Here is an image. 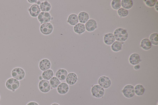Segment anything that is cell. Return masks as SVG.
<instances>
[{
	"instance_id": "cell-1",
	"label": "cell",
	"mask_w": 158,
	"mask_h": 105,
	"mask_svg": "<svg viewBox=\"0 0 158 105\" xmlns=\"http://www.w3.org/2000/svg\"><path fill=\"white\" fill-rule=\"evenodd\" d=\"M20 85V83L19 81L13 77L8 79L5 83L6 88L13 92H14L18 89Z\"/></svg>"
},
{
	"instance_id": "cell-2",
	"label": "cell",
	"mask_w": 158,
	"mask_h": 105,
	"mask_svg": "<svg viewBox=\"0 0 158 105\" xmlns=\"http://www.w3.org/2000/svg\"><path fill=\"white\" fill-rule=\"evenodd\" d=\"M115 39L118 42H124L128 38V35L127 31L122 28L116 29L114 32Z\"/></svg>"
},
{
	"instance_id": "cell-3",
	"label": "cell",
	"mask_w": 158,
	"mask_h": 105,
	"mask_svg": "<svg viewBox=\"0 0 158 105\" xmlns=\"http://www.w3.org/2000/svg\"><path fill=\"white\" fill-rule=\"evenodd\" d=\"M11 76L17 80L20 81L24 79L25 76V72L22 68L17 67L13 69L11 73Z\"/></svg>"
},
{
	"instance_id": "cell-4",
	"label": "cell",
	"mask_w": 158,
	"mask_h": 105,
	"mask_svg": "<svg viewBox=\"0 0 158 105\" xmlns=\"http://www.w3.org/2000/svg\"><path fill=\"white\" fill-rule=\"evenodd\" d=\"M54 29L53 25L51 23L49 22L41 24L40 27V31L42 34L48 36L53 32Z\"/></svg>"
},
{
	"instance_id": "cell-5",
	"label": "cell",
	"mask_w": 158,
	"mask_h": 105,
	"mask_svg": "<svg viewBox=\"0 0 158 105\" xmlns=\"http://www.w3.org/2000/svg\"><path fill=\"white\" fill-rule=\"evenodd\" d=\"M39 22L41 25L43 24L50 22L54 20L49 12L41 11L37 17Z\"/></svg>"
},
{
	"instance_id": "cell-6",
	"label": "cell",
	"mask_w": 158,
	"mask_h": 105,
	"mask_svg": "<svg viewBox=\"0 0 158 105\" xmlns=\"http://www.w3.org/2000/svg\"><path fill=\"white\" fill-rule=\"evenodd\" d=\"M92 94L94 97L100 98L102 97L104 95V89L99 85H96L92 87L91 89Z\"/></svg>"
},
{
	"instance_id": "cell-7",
	"label": "cell",
	"mask_w": 158,
	"mask_h": 105,
	"mask_svg": "<svg viewBox=\"0 0 158 105\" xmlns=\"http://www.w3.org/2000/svg\"><path fill=\"white\" fill-rule=\"evenodd\" d=\"M122 91L124 96L127 98L132 97L135 94L134 87L130 85L125 86Z\"/></svg>"
},
{
	"instance_id": "cell-8",
	"label": "cell",
	"mask_w": 158,
	"mask_h": 105,
	"mask_svg": "<svg viewBox=\"0 0 158 105\" xmlns=\"http://www.w3.org/2000/svg\"><path fill=\"white\" fill-rule=\"evenodd\" d=\"M27 10L30 16L33 18L37 17L41 12L39 6L36 4L31 5Z\"/></svg>"
},
{
	"instance_id": "cell-9",
	"label": "cell",
	"mask_w": 158,
	"mask_h": 105,
	"mask_svg": "<svg viewBox=\"0 0 158 105\" xmlns=\"http://www.w3.org/2000/svg\"><path fill=\"white\" fill-rule=\"evenodd\" d=\"M38 88L43 93H47L51 89V86L49 81L43 80L39 82Z\"/></svg>"
},
{
	"instance_id": "cell-10",
	"label": "cell",
	"mask_w": 158,
	"mask_h": 105,
	"mask_svg": "<svg viewBox=\"0 0 158 105\" xmlns=\"http://www.w3.org/2000/svg\"><path fill=\"white\" fill-rule=\"evenodd\" d=\"M98 84L103 88H108L111 85V81L110 79L107 76H103L99 79Z\"/></svg>"
},
{
	"instance_id": "cell-11",
	"label": "cell",
	"mask_w": 158,
	"mask_h": 105,
	"mask_svg": "<svg viewBox=\"0 0 158 105\" xmlns=\"http://www.w3.org/2000/svg\"><path fill=\"white\" fill-rule=\"evenodd\" d=\"M51 66L50 61L46 58L42 59L39 63V66L40 69L43 72L50 69Z\"/></svg>"
},
{
	"instance_id": "cell-12",
	"label": "cell",
	"mask_w": 158,
	"mask_h": 105,
	"mask_svg": "<svg viewBox=\"0 0 158 105\" xmlns=\"http://www.w3.org/2000/svg\"><path fill=\"white\" fill-rule=\"evenodd\" d=\"M85 26L86 30L88 32H91L97 28V23L95 20L90 19L85 23Z\"/></svg>"
},
{
	"instance_id": "cell-13",
	"label": "cell",
	"mask_w": 158,
	"mask_h": 105,
	"mask_svg": "<svg viewBox=\"0 0 158 105\" xmlns=\"http://www.w3.org/2000/svg\"><path fill=\"white\" fill-rule=\"evenodd\" d=\"M77 80L78 77L77 75L73 72L68 73L65 79L67 83L71 85H75Z\"/></svg>"
},
{
	"instance_id": "cell-14",
	"label": "cell",
	"mask_w": 158,
	"mask_h": 105,
	"mask_svg": "<svg viewBox=\"0 0 158 105\" xmlns=\"http://www.w3.org/2000/svg\"><path fill=\"white\" fill-rule=\"evenodd\" d=\"M69 88V86L68 84L65 82H62L57 88V90L59 94L64 95L68 92Z\"/></svg>"
},
{
	"instance_id": "cell-15",
	"label": "cell",
	"mask_w": 158,
	"mask_h": 105,
	"mask_svg": "<svg viewBox=\"0 0 158 105\" xmlns=\"http://www.w3.org/2000/svg\"><path fill=\"white\" fill-rule=\"evenodd\" d=\"M68 74V72L67 70L61 69L57 71L55 76L60 81H64L65 80Z\"/></svg>"
},
{
	"instance_id": "cell-16",
	"label": "cell",
	"mask_w": 158,
	"mask_h": 105,
	"mask_svg": "<svg viewBox=\"0 0 158 105\" xmlns=\"http://www.w3.org/2000/svg\"><path fill=\"white\" fill-rule=\"evenodd\" d=\"M73 30L74 32L76 34L79 35L82 34L86 31L85 25L79 23L74 26Z\"/></svg>"
},
{
	"instance_id": "cell-17",
	"label": "cell",
	"mask_w": 158,
	"mask_h": 105,
	"mask_svg": "<svg viewBox=\"0 0 158 105\" xmlns=\"http://www.w3.org/2000/svg\"><path fill=\"white\" fill-rule=\"evenodd\" d=\"M78 18L79 22L84 24L89 20V16L87 12L82 11L79 13Z\"/></svg>"
},
{
	"instance_id": "cell-18",
	"label": "cell",
	"mask_w": 158,
	"mask_h": 105,
	"mask_svg": "<svg viewBox=\"0 0 158 105\" xmlns=\"http://www.w3.org/2000/svg\"><path fill=\"white\" fill-rule=\"evenodd\" d=\"M67 23L72 26H74L79 23L77 15L75 14H70L67 20Z\"/></svg>"
},
{
	"instance_id": "cell-19",
	"label": "cell",
	"mask_w": 158,
	"mask_h": 105,
	"mask_svg": "<svg viewBox=\"0 0 158 105\" xmlns=\"http://www.w3.org/2000/svg\"><path fill=\"white\" fill-rule=\"evenodd\" d=\"M115 40L114 34L112 33H109L105 35L104 38V41L105 44L111 45L113 44Z\"/></svg>"
},
{
	"instance_id": "cell-20",
	"label": "cell",
	"mask_w": 158,
	"mask_h": 105,
	"mask_svg": "<svg viewBox=\"0 0 158 105\" xmlns=\"http://www.w3.org/2000/svg\"><path fill=\"white\" fill-rule=\"evenodd\" d=\"M41 11L49 12L52 8L51 4L47 1H44L41 2L39 5Z\"/></svg>"
},
{
	"instance_id": "cell-21",
	"label": "cell",
	"mask_w": 158,
	"mask_h": 105,
	"mask_svg": "<svg viewBox=\"0 0 158 105\" xmlns=\"http://www.w3.org/2000/svg\"><path fill=\"white\" fill-rule=\"evenodd\" d=\"M141 60L140 56L137 54L134 53L131 54L130 57L129 61L130 63L133 65L138 64Z\"/></svg>"
},
{
	"instance_id": "cell-22",
	"label": "cell",
	"mask_w": 158,
	"mask_h": 105,
	"mask_svg": "<svg viewBox=\"0 0 158 105\" xmlns=\"http://www.w3.org/2000/svg\"><path fill=\"white\" fill-rule=\"evenodd\" d=\"M54 75V72L51 69L44 71L42 74V76L43 79L48 81L50 80Z\"/></svg>"
},
{
	"instance_id": "cell-23",
	"label": "cell",
	"mask_w": 158,
	"mask_h": 105,
	"mask_svg": "<svg viewBox=\"0 0 158 105\" xmlns=\"http://www.w3.org/2000/svg\"><path fill=\"white\" fill-rule=\"evenodd\" d=\"M141 47L144 50H149L152 47V44L148 39L145 38L141 41Z\"/></svg>"
},
{
	"instance_id": "cell-24",
	"label": "cell",
	"mask_w": 158,
	"mask_h": 105,
	"mask_svg": "<svg viewBox=\"0 0 158 105\" xmlns=\"http://www.w3.org/2000/svg\"><path fill=\"white\" fill-rule=\"evenodd\" d=\"M51 87L53 88H57L61 83L60 81L56 76L52 77L49 81Z\"/></svg>"
},
{
	"instance_id": "cell-25",
	"label": "cell",
	"mask_w": 158,
	"mask_h": 105,
	"mask_svg": "<svg viewBox=\"0 0 158 105\" xmlns=\"http://www.w3.org/2000/svg\"><path fill=\"white\" fill-rule=\"evenodd\" d=\"M135 93L138 96L142 95L144 93L145 88L141 84L137 85L134 88Z\"/></svg>"
},
{
	"instance_id": "cell-26",
	"label": "cell",
	"mask_w": 158,
	"mask_h": 105,
	"mask_svg": "<svg viewBox=\"0 0 158 105\" xmlns=\"http://www.w3.org/2000/svg\"><path fill=\"white\" fill-rule=\"evenodd\" d=\"M133 3L131 0H122V1L121 5L123 8L129 9L132 7Z\"/></svg>"
},
{
	"instance_id": "cell-27",
	"label": "cell",
	"mask_w": 158,
	"mask_h": 105,
	"mask_svg": "<svg viewBox=\"0 0 158 105\" xmlns=\"http://www.w3.org/2000/svg\"><path fill=\"white\" fill-rule=\"evenodd\" d=\"M122 47V45L120 42L118 41L115 42L112 45V49L114 52H118L120 51Z\"/></svg>"
},
{
	"instance_id": "cell-28",
	"label": "cell",
	"mask_w": 158,
	"mask_h": 105,
	"mask_svg": "<svg viewBox=\"0 0 158 105\" xmlns=\"http://www.w3.org/2000/svg\"><path fill=\"white\" fill-rule=\"evenodd\" d=\"M150 41L151 44L155 45H158V35L156 33L152 34L150 37Z\"/></svg>"
},
{
	"instance_id": "cell-29",
	"label": "cell",
	"mask_w": 158,
	"mask_h": 105,
	"mask_svg": "<svg viewBox=\"0 0 158 105\" xmlns=\"http://www.w3.org/2000/svg\"><path fill=\"white\" fill-rule=\"evenodd\" d=\"M111 5L113 9L115 10H118L121 7V0H113Z\"/></svg>"
},
{
	"instance_id": "cell-30",
	"label": "cell",
	"mask_w": 158,
	"mask_h": 105,
	"mask_svg": "<svg viewBox=\"0 0 158 105\" xmlns=\"http://www.w3.org/2000/svg\"><path fill=\"white\" fill-rule=\"evenodd\" d=\"M118 14L121 17H125L128 14V11L123 8L118 9L117 11Z\"/></svg>"
},
{
	"instance_id": "cell-31",
	"label": "cell",
	"mask_w": 158,
	"mask_h": 105,
	"mask_svg": "<svg viewBox=\"0 0 158 105\" xmlns=\"http://www.w3.org/2000/svg\"><path fill=\"white\" fill-rule=\"evenodd\" d=\"M157 1V0H146V1H144L146 4L150 7L154 6Z\"/></svg>"
},
{
	"instance_id": "cell-32",
	"label": "cell",
	"mask_w": 158,
	"mask_h": 105,
	"mask_svg": "<svg viewBox=\"0 0 158 105\" xmlns=\"http://www.w3.org/2000/svg\"><path fill=\"white\" fill-rule=\"evenodd\" d=\"M27 105H39L36 102L34 101H31L27 103Z\"/></svg>"
},
{
	"instance_id": "cell-33",
	"label": "cell",
	"mask_w": 158,
	"mask_h": 105,
	"mask_svg": "<svg viewBox=\"0 0 158 105\" xmlns=\"http://www.w3.org/2000/svg\"><path fill=\"white\" fill-rule=\"evenodd\" d=\"M37 0H27L28 2L31 4H35Z\"/></svg>"
},
{
	"instance_id": "cell-34",
	"label": "cell",
	"mask_w": 158,
	"mask_h": 105,
	"mask_svg": "<svg viewBox=\"0 0 158 105\" xmlns=\"http://www.w3.org/2000/svg\"><path fill=\"white\" fill-rule=\"evenodd\" d=\"M140 68V66L139 65H136L134 67V68L135 70H138Z\"/></svg>"
},
{
	"instance_id": "cell-35",
	"label": "cell",
	"mask_w": 158,
	"mask_h": 105,
	"mask_svg": "<svg viewBox=\"0 0 158 105\" xmlns=\"http://www.w3.org/2000/svg\"><path fill=\"white\" fill-rule=\"evenodd\" d=\"M41 3V2L40 1H38V0H37V1L35 4L39 6L40 5Z\"/></svg>"
},
{
	"instance_id": "cell-36",
	"label": "cell",
	"mask_w": 158,
	"mask_h": 105,
	"mask_svg": "<svg viewBox=\"0 0 158 105\" xmlns=\"http://www.w3.org/2000/svg\"><path fill=\"white\" fill-rule=\"evenodd\" d=\"M156 5L155 6V8L156 10L158 11V2H157H157H156Z\"/></svg>"
},
{
	"instance_id": "cell-37",
	"label": "cell",
	"mask_w": 158,
	"mask_h": 105,
	"mask_svg": "<svg viewBox=\"0 0 158 105\" xmlns=\"http://www.w3.org/2000/svg\"><path fill=\"white\" fill-rule=\"evenodd\" d=\"M39 79L40 80V81L42 80H43V79L42 77V76H40L39 77Z\"/></svg>"
},
{
	"instance_id": "cell-38",
	"label": "cell",
	"mask_w": 158,
	"mask_h": 105,
	"mask_svg": "<svg viewBox=\"0 0 158 105\" xmlns=\"http://www.w3.org/2000/svg\"><path fill=\"white\" fill-rule=\"evenodd\" d=\"M51 105H59L57 103H54L52 104Z\"/></svg>"
},
{
	"instance_id": "cell-39",
	"label": "cell",
	"mask_w": 158,
	"mask_h": 105,
	"mask_svg": "<svg viewBox=\"0 0 158 105\" xmlns=\"http://www.w3.org/2000/svg\"><path fill=\"white\" fill-rule=\"evenodd\" d=\"M0 100H1V96H0Z\"/></svg>"
}]
</instances>
